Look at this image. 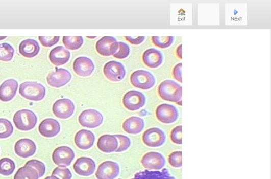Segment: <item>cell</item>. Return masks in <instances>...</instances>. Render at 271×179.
Returning <instances> with one entry per match:
<instances>
[{
	"instance_id": "cell-14",
	"label": "cell",
	"mask_w": 271,
	"mask_h": 179,
	"mask_svg": "<svg viewBox=\"0 0 271 179\" xmlns=\"http://www.w3.org/2000/svg\"><path fill=\"white\" fill-rule=\"evenodd\" d=\"M119 173L120 166L117 162L106 161L98 165L95 176L97 179H115Z\"/></svg>"
},
{
	"instance_id": "cell-10",
	"label": "cell",
	"mask_w": 271,
	"mask_h": 179,
	"mask_svg": "<svg viewBox=\"0 0 271 179\" xmlns=\"http://www.w3.org/2000/svg\"><path fill=\"white\" fill-rule=\"evenodd\" d=\"M141 163L147 170L160 171L165 167L166 161L161 153L157 151H150L142 158Z\"/></svg>"
},
{
	"instance_id": "cell-3",
	"label": "cell",
	"mask_w": 271,
	"mask_h": 179,
	"mask_svg": "<svg viewBox=\"0 0 271 179\" xmlns=\"http://www.w3.org/2000/svg\"><path fill=\"white\" fill-rule=\"evenodd\" d=\"M13 122L18 130L23 131H30L35 127L37 117L31 110L23 109L14 115Z\"/></svg>"
},
{
	"instance_id": "cell-7",
	"label": "cell",
	"mask_w": 271,
	"mask_h": 179,
	"mask_svg": "<svg viewBox=\"0 0 271 179\" xmlns=\"http://www.w3.org/2000/svg\"><path fill=\"white\" fill-rule=\"evenodd\" d=\"M155 114L160 122L167 125L176 122L179 117L178 108L174 105L166 103L157 107Z\"/></svg>"
},
{
	"instance_id": "cell-19",
	"label": "cell",
	"mask_w": 271,
	"mask_h": 179,
	"mask_svg": "<svg viewBox=\"0 0 271 179\" xmlns=\"http://www.w3.org/2000/svg\"><path fill=\"white\" fill-rule=\"evenodd\" d=\"M36 150L37 147L34 142L28 139L19 140L15 146L16 154L23 159L33 156L35 154Z\"/></svg>"
},
{
	"instance_id": "cell-44",
	"label": "cell",
	"mask_w": 271,
	"mask_h": 179,
	"mask_svg": "<svg viewBox=\"0 0 271 179\" xmlns=\"http://www.w3.org/2000/svg\"><path fill=\"white\" fill-rule=\"evenodd\" d=\"M44 179H60V178L59 177H58L55 176L51 175V176L46 177Z\"/></svg>"
},
{
	"instance_id": "cell-35",
	"label": "cell",
	"mask_w": 271,
	"mask_h": 179,
	"mask_svg": "<svg viewBox=\"0 0 271 179\" xmlns=\"http://www.w3.org/2000/svg\"><path fill=\"white\" fill-rule=\"evenodd\" d=\"M26 166H29L34 168L38 172L39 177L43 176L46 172V167L44 163L37 160H32L28 161L26 164Z\"/></svg>"
},
{
	"instance_id": "cell-29",
	"label": "cell",
	"mask_w": 271,
	"mask_h": 179,
	"mask_svg": "<svg viewBox=\"0 0 271 179\" xmlns=\"http://www.w3.org/2000/svg\"><path fill=\"white\" fill-rule=\"evenodd\" d=\"M83 38L81 36H64L63 43L65 47L70 50H77L83 44Z\"/></svg>"
},
{
	"instance_id": "cell-43",
	"label": "cell",
	"mask_w": 271,
	"mask_h": 179,
	"mask_svg": "<svg viewBox=\"0 0 271 179\" xmlns=\"http://www.w3.org/2000/svg\"><path fill=\"white\" fill-rule=\"evenodd\" d=\"M182 44L179 45L176 50V55L178 58H179L180 59H182Z\"/></svg>"
},
{
	"instance_id": "cell-4",
	"label": "cell",
	"mask_w": 271,
	"mask_h": 179,
	"mask_svg": "<svg viewBox=\"0 0 271 179\" xmlns=\"http://www.w3.org/2000/svg\"><path fill=\"white\" fill-rule=\"evenodd\" d=\"M131 82L135 88L142 90H149L155 85L156 79L149 71L138 70L134 72L131 76Z\"/></svg>"
},
{
	"instance_id": "cell-6",
	"label": "cell",
	"mask_w": 271,
	"mask_h": 179,
	"mask_svg": "<svg viewBox=\"0 0 271 179\" xmlns=\"http://www.w3.org/2000/svg\"><path fill=\"white\" fill-rule=\"evenodd\" d=\"M142 140L144 144L149 147L158 148L165 143L166 136L164 131L160 128L154 127L144 132Z\"/></svg>"
},
{
	"instance_id": "cell-22",
	"label": "cell",
	"mask_w": 271,
	"mask_h": 179,
	"mask_svg": "<svg viewBox=\"0 0 271 179\" xmlns=\"http://www.w3.org/2000/svg\"><path fill=\"white\" fill-rule=\"evenodd\" d=\"M142 59L147 66L152 69H156L162 64L163 55L160 51L151 48L144 52Z\"/></svg>"
},
{
	"instance_id": "cell-30",
	"label": "cell",
	"mask_w": 271,
	"mask_h": 179,
	"mask_svg": "<svg viewBox=\"0 0 271 179\" xmlns=\"http://www.w3.org/2000/svg\"><path fill=\"white\" fill-rule=\"evenodd\" d=\"M16 169V165L13 160L9 158L0 160V174L8 176L13 174Z\"/></svg>"
},
{
	"instance_id": "cell-33",
	"label": "cell",
	"mask_w": 271,
	"mask_h": 179,
	"mask_svg": "<svg viewBox=\"0 0 271 179\" xmlns=\"http://www.w3.org/2000/svg\"><path fill=\"white\" fill-rule=\"evenodd\" d=\"M15 50L8 43L0 44V61L9 62L12 60Z\"/></svg>"
},
{
	"instance_id": "cell-21",
	"label": "cell",
	"mask_w": 271,
	"mask_h": 179,
	"mask_svg": "<svg viewBox=\"0 0 271 179\" xmlns=\"http://www.w3.org/2000/svg\"><path fill=\"white\" fill-rule=\"evenodd\" d=\"M18 82L13 79L6 80L0 86V101L4 102L11 101L17 94Z\"/></svg>"
},
{
	"instance_id": "cell-8",
	"label": "cell",
	"mask_w": 271,
	"mask_h": 179,
	"mask_svg": "<svg viewBox=\"0 0 271 179\" xmlns=\"http://www.w3.org/2000/svg\"><path fill=\"white\" fill-rule=\"evenodd\" d=\"M146 101V97L143 93L132 90L125 94L122 103L127 109L131 111H136L145 106Z\"/></svg>"
},
{
	"instance_id": "cell-46",
	"label": "cell",
	"mask_w": 271,
	"mask_h": 179,
	"mask_svg": "<svg viewBox=\"0 0 271 179\" xmlns=\"http://www.w3.org/2000/svg\"><path fill=\"white\" fill-rule=\"evenodd\" d=\"M88 38H96V37H87Z\"/></svg>"
},
{
	"instance_id": "cell-39",
	"label": "cell",
	"mask_w": 271,
	"mask_h": 179,
	"mask_svg": "<svg viewBox=\"0 0 271 179\" xmlns=\"http://www.w3.org/2000/svg\"><path fill=\"white\" fill-rule=\"evenodd\" d=\"M59 36H39V39L40 43L42 46L46 48H51L57 43H58L60 40Z\"/></svg>"
},
{
	"instance_id": "cell-32",
	"label": "cell",
	"mask_w": 271,
	"mask_h": 179,
	"mask_svg": "<svg viewBox=\"0 0 271 179\" xmlns=\"http://www.w3.org/2000/svg\"><path fill=\"white\" fill-rule=\"evenodd\" d=\"M152 40L156 47L161 49H166L174 43L175 37L173 36H153Z\"/></svg>"
},
{
	"instance_id": "cell-36",
	"label": "cell",
	"mask_w": 271,
	"mask_h": 179,
	"mask_svg": "<svg viewBox=\"0 0 271 179\" xmlns=\"http://www.w3.org/2000/svg\"><path fill=\"white\" fill-rule=\"evenodd\" d=\"M169 164L174 168H180L182 166V151H175L168 158Z\"/></svg>"
},
{
	"instance_id": "cell-27",
	"label": "cell",
	"mask_w": 271,
	"mask_h": 179,
	"mask_svg": "<svg viewBox=\"0 0 271 179\" xmlns=\"http://www.w3.org/2000/svg\"><path fill=\"white\" fill-rule=\"evenodd\" d=\"M121 179V178H119ZM130 179H177L169 171L164 169L161 171L145 170L136 173L133 178Z\"/></svg>"
},
{
	"instance_id": "cell-9",
	"label": "cell",
	"mask_w": 271,
	"mask_h": 179,
	"mask_svg": "<svg viewBox=\"0 0 271 179\" xmlns=\"http://www.w3.org/2000/svg\"><path fill=\"white\" fill-rule=\"evenodd\" d=\"M75 158L73 149L68 146H61L56 148L52 154L53 162L59 167L69 166Z\"/></svg>"
},
{
	"instance_id": "cell-24",
	"label": "cell",
	"mask_w": 271,
	"mask_h": 179,
	"mask_svg": "<svg viewBox=\"0 0 271 179\" xmlns=\"http://www.w3.org/2000/svg\"><path fill=\"white\" fill-rule=\"evenodd\" d=\"M49 58L51 63L54 65L61 66L69 61L70 53L64 47L58 46L51 50Z\"/></svg>"
},
{
	"instance_id": "cell-5",
	"label": "cell",
	"mask_w": 271,
	"mask_h": 179,
	"mask_svg": "<svg viewBox=\"0 0 271 179\" xmlns=\"http://www.w3.org/2000/svg\"><path fill=\"white\" fill-rule=\"evenodd\" d=\"M104 122V116L102 113L94 109H85L79 117V122L81 126L94 129L101 126Z\"/></svg>"
},
{
	"instance_id": "cell-20",
	"label": "cell",
	"mask_w": 271,
	"mask_h": 179,
	"mask_svg": "<svg viewBox=\"0 0 271 179\" xmlns=\"http://www.w3.org/2000/svg\"><path fill=\"white\" fill-rule=\"evenodd\" d=\"M95 137L90 130L82 129L79 131L75 137L76 145L80 149L88 150L94 145Z\"/></svg>"
},
{
	"instance_id": "cell-25",
	"label": "cell",
	"mask_w": 271,
	"mask_h": 179,
	"mask_svg": "<svg viewBox=\"0 0 271 179\" xmlns=\"http://www.w3.org/2000/svg\"><path fill=\"white\" fill-rule=\"evenodd\" d=\"M144 120L137 117H132L128 118L122 124L123 130L130 135L139 134L144 130Z\"/></svg>"
},
{
	"instance_id": "cell-37",
	"label": "cell",
	"mask_w": 271,
	"mask_h": 179,
	"mask_svg": "<svg viewBox=\"0 0 271 179\" xmlns=\"http://www.w3.org/2000/svg\"><path fill=\"white\" fill-rule=\"evenodd\" d=\"M119 43V50L114 55V58L118 59H124L128 57L130 54V48L126 43L120 42Z\"/></svg>"
},
{
	"instance_id": "cell-38",
	"label": "cell",
	"mask_w": 271,
	"mask_h": 179,
	"mask_svg": "<svg viewBox=\"0 0 271 179\" xmlns=\"http://www.w3.org/2000/svg\"><path fill=\"white\" fill-rule=\"evenodd\" d=\"M52 175L59 177L60 179H71L72 174L67 168L57 167L53 171Z\"/></svg>"
},
{
	"instance_id": "cell-12",
	"label": "cell",
	"mask_w": 271,
	"mask_h": 179,
	"mask_svg": "<svg viewBox=\"0 0 271 179\" xmlns=\"http://www.w3.org/2000/svg\"><path fill=\"white\" fill-rule=\"evenodd\" d=\"M52 111L57 118L63 120L67 119L74 114L75 105L69 99H60L54 103Z\"/></svg>"
},
{
	"instance_id": "cell-45",
	"label": "cell",
	"mask_w": 271,
	"mask_h": 179,
	"mask_svg": "<svg viewBox=\"0 0 271 179\" xmlns=\"http://www.w3.org/2000/svg\"><path fill=\"white\" fill-rule=\"evenodd\" d=\"M7 38L6 36L4 37V36H3V37H0V40H3L5 38Z\"/></svg>"
},
{
	"instance_id": "cell-34",
	"label": "cell",
	"mask_w": 271,
	"mask_h": 179,
	"mask_svg": "<svg viewBox=\"0 0 271 179\" xmlns=\"http://www.w3.org/2000/svg\"><path fill=\"white\" fill-rule=\"evenodd\" d=\"M115 136L117 138L119 144L116 152H123V151L127 150L130 147L131 141L129 137L123 135H116Z\"/></svg>"
},
{
	"instance_id": "cell-17",
	"label": "cell",
	"mask_w": 271,
	"mask_h": 179,
	"mask_svg": "<svg viewBox=\"0 0 271 179\" xmlns=\"http://www.w3.org/2000/svg\"><path fill=\"white\" fill-rule=\"evenodd\" d=\"M73 71L75 73L82 77L91 76L95 69L93 61L86 57L77 58L73 63Z\"/></svg>"
},
{
	"instance_id": "cell-16",
	"label": "cell",
	"mask_w": 271,
	"mask_h": 179,
	"mask_svg": "<svg viewBox=\"0 0 271 179\" xmlns=\"http://www.w3.org/2000/svg\"><path fill=\"white\" fill-rule=\"evenodd\" d=\"M75 172L81 176H89L95 171L96 164L94 161L87 157H81L77 160L73 165Z\"/></svg>"
},
{
	"instance_id": "cell-42",
	"label": "cell",
	"mask_w": 271,
	"mask_h": 179,
	"mask_svg": "<svg viewBox=\"0 0 271 179\" xmlns=\"http://www.w3.org/2000/svg\"><path fill=\"white\" fill-rule=\"evenodd\" d=\"M126 39L130 43L133 45H139L141 44L145 39V37L144 36H139V37H131V36H126L125 37Z\"/></svg>"
},
{
	"instance_id": "cell-26",
	"label": "cell",
	"mask_w": 271,
	"mask_h": 179,
	"mask_svg": "<svg viewBox=\"0 0 271 179\" xmlns=\"http://www.w3.org/2000/svg\"><path fill=\"white\" fill-rule=\"evenodd\" d=\"M40 51V47L36 40L27 39L22 41L19 46V52L24 57L34 58Z\"/></svg>"
},
{
	"instance_id": "cell-13",
	"label": "cell",
	"mask_w": 271,
	"mask_h": 179,
	"mask_svg": "<svg viewBox=\"0 0 271 179\" xmlns=\"http://www.w3.org/2000/svg\"><path fill=\"white\" fill-rule=\"evenodd\" d=\"M72 77V74L66 69L59 68L47 76V81L50 86L60 88L68 84Z\"/></svg>"
},
{
	"instance_id": "cell-28",
	"label": "cell",
	"mask_w": 271,
	"mask_h": 179,
	"mask_svg": "<svg viewBox=\"0 0 271 179\" xmlns=\"http://www.w3.org/2000/svg\"><path fill=\"white\" fill-rule=\"evenodd\" d=\"M39 178L38 173L34 168L26 165L20 168L14 176V179H38Z\"/></svg>"
},
{
	"instance_id": "cell-23",
	"label": "cell",
	"mask_w": 271,
	"mask_h": 179,
	"mask_svg": "<svg viewBox=\"0 0 271 179\" xmlns=\"http://www.w3.org/2000/svg\"><path fill=\"white\" fill-rule=\"evenodd\" d=\"M118 146V141L115 135H103L99 138L97 142L98 149L105 153L115 152Z\"/></svg>"
},
{
	"instance_id": "cell-15",
	"label": "cell",
	"mask_w": 271,
	"mask_h": 179,
	"mask_svg": "<svg viewBox=\"0 0 271 179\" xmlns=\"http://www.w3.org/2000/svg\"><path fill=\"white\" fill-rule=\"evenodd\" d=\"M104 73L106 78L112 82H119L123 80L126 76L124 65L116 61L107 62L104 68Z\"/></svg>"
},
{
	"instance_id": "cell-31",
	"label": "cell",
	"mask_w": 271,
	"mask_h": 179,
	"mask_svg": "<svg viewBox=\"0 0 271 179\" xmlns=\"http://www.w3.org/2000/svg\"><path fill=\"white\" fill-rule=\"evenodd\" d=\"M13 132L11 122L4 118H0V139H6Z\"/></svg>"
},
{
	"instance_id": "cell-2",
	"label": "cell",
	"mask_w": 271,
	"mask_h": 179,
	"mask_svg": "<svg viewBox=\"0 0 271 179\" xmlns=\"http://www.w3.org/2000/svg\"><path fill=\"white\" fill-rule=\"evenodd\" d=\"M45 87L37 82L26 81L19 87V93L24 99L32 101H40L46 95Z\"/></svg>"
},
{
	"instance_id": "cell-1",
	"label": "cell",
	"mask_w": 271,
	"mask_h": 179,
	"mask_svg": "<svg viewBox=\"0 0 271 179\" xmlns=\"http://www.w3.org/2000/svg\"><path fill=\"white\" fill-rule=\"evenodd\" d=\"M158 94L164 101L178 103L182 99V87L173 80H165L159 86Z\"/></svg>"
},
{
	"instance_id": "cell-41",
	"label": "cell",
	"mask_w": 271,
	"mask_h": 179,
	"mask_svg": "<svg viewBox=\"0 0 271 179\" xmlns=\"http://www.w3.org/2000/svg\"><path fill=\"white\" fill-rule=\"evenodd\" d=\"M182 66V63L180 62L178 63L174 68L173 71V76L174 78L178 82H180V83H182V82L181 72Z\"/></svg>"
},
{
	"instance_id": "cell-40",
	"label": "cell",
	"mask_w": 271,
	"mask_h": 179,
	"mask_svg": "<svg viewBox=\"0 0 271 179\" xmlns=\"http://www.w3.org/2000/svg\"><path fill=\"white\" fill-rule=\"evenodd\" d=\"M170 139L171 141L176 144H182V126H177L172 130V131H171Z\"/></svg>"
},
{
	"instance_id": "cell-11",
	"label": "cell",
	"mask_w": 271,
	"mask_h": 179,
	"mask_svg": "<svg viewBox=\"0 0 271 179\" xmlns=\"http://www.w3.org/2000/svg\"><path fill=\"white\" fill-rule=\"evenodd\" d=\"M117 39L111 36H105L100 39L96 44V50L99 54L104 57L114 56L119 49Z\"/></svg>"
},
{
	"instance_id": "cell-18",
	"label": "cell",
	"mask_w": 271,
	"mask_h": 179,
	"mask_svg": "<svg viewBox=\"0 0 271 179\" xmlns=\"http://www.w3.org/2000/svg\"><path fill=\"white\" fill-rule=\"evenodd\" d=\"M38 130L42 136L46 138H53L60 133L61 126L58 120L48 118L44 120L40 123Z\"/></svg>"
}]
</instances>
